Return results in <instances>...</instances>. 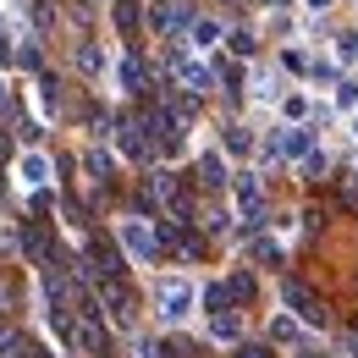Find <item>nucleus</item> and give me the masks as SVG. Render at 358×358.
<instances>
[{"label": "nucleus", "mask_w": 358, "mask_h": 358, "mask_svg": "<svg viewBox=\"0 0 358 358\" xmlns=\"http://www.w3.org/2000/svg\"><path fill=\"white\" fill-rule=\"evenodd\" d=\"M226 50H231V55H248L254 39H248V34H226Z\"/></svg>", "instance_id": "obj_23"}, {"label": "nucleus", "mask_w": 358, "mask_h": 358, "mask_svg": "<svg viewBox=\"0 0 358 358\" xmlns=\"http://www.w3.org/2000/svg\"><path fill=\"white\" fill-rule=\"evenodd\" d=\"M17 177L28 182V187H45V182H50V160L39 155V149H34V155H22V166H17Z\"/></svg>", "instance_id": "obj_8"}, {"label": "nucleus", "mask_w": 358, "mask_h": 358, "mask_svg": "<svg viewBox=\"0 0 358 358\" xmlns=\"http://www.w3.org/2000/svg\"><path fill=\"white\" fill-rule=\"evenodd\" d=\"M226 149H231V155H248V149H254V133H248V127H226Z\"/></svg>", "instance_id": "obj_15"}, {"label": "nucleus", "mask_w": 358, "mask_h": 358, "mask_svg": "<svg viewBox=\"0 0 358 358\" xmlns=\"http://www.w3.org/2000/svg\"><path fill=\"white\" fill-rule=\"evenodd\" d=\"M358 105V78H342L336 83V110H353Z\"/></svg>", "instance_id": "obj_18"}, {"label": "nucleus", "mask_w": 358, "mask_h": 358, "mask_svg": "<svg viewBox=\"0 0 358 358\" xmlns=\"http://www.w3.org/2000/svg\"><path fill=\"white\" fill-rule=\"evenodd\" d=\"M171 72H177V83L187 94H204V89H215V72L199 61V55H187V50H171Z\"/></svg>", "instance_id": "obj_2"}, {"label": "nucleus", "mask_w": 358, "mask_h": 358, "mask_svg": "<svg viewBox=\"0 0 358 358\" xmlns=\"http://www.w3.org/2000/svg\"><path fill=\"white\" fill-rule=\"evenodd\" d=\"M353 138H358V116H353Z\"/></svg>", "instance_id": "obj_29"}, {"label": "nucleus", "mask_w": 358, "mask_h": 358, "mask_svg": "<svg viewBox=\"0 0 358 358\" xmlns=\"http://www.w3.org/2000/svg\"><path fill=\"white\" fill-rule=\"evenodd\" d=\"M281 303L292 314H303V320H320V303H314V292L303 281H281Z\"/></svg>", "instance_id": "obj_6"}, {"label": "nucleus", "mask_w": 358, "mask_h": 358, "mask_svg": "<svg viewBox=\"0 0 358 358\" xmlns=\"http://www.w3.org/2000/svg\"><path fill=\"white\" fill-rule=\"evenodd\" d=\"M348 353H353V358H358V336H353V342H348Z\"/></svg>", "instance_id": "obj_28"}, {"label": "nucleus", "mask_w": 358, "mask_h": 358, "mask_svg": "<svg viewBox=\"0 0 358 358\" xmlns=\"http://www.w3.org/2000/svg\"><path fill=\"white\" fill-rule=\"evenodd\" d=\"M116 28H122V34H133V28H138V6H133V0H116Z\"/></svg>", "instance_id": "obj_19"}, {"label": "nucleus", "mask_w": 358, "mask_h": 358, "mask_svg": "<svg viewBox=\"0 0 358 358\" xmlns=\"http://www.w3.org/2000/svg\"><path fill=\"white\" fill-rule=\"evenodd\" d=\"M275 149H281V160H303L314 149V127H303V122H292L287 133H275Z\"/></svg>", "instance_id": "obj_5"}, {"label": "nucleus", "mask_w": 358, "mask_h": 358, "mask_svg": "<svg viewBox=\"0 0 358 358\" xmlns=\"http://www.w3.org/2000/svg\"><path fill=\"white\" fill-rule=\"evenodd\" d=\"M231 193H237V210H243V221H248V231H254L259 215H265V210H259V177H254V171H243V177L231 182Z\"/></svg>", "instance_id": "obj_4"}, {"label": "nucleus", "mask_w": 358, "mask_h": 358, "mask_svg": "<svg viewBox=\"0 0 358 358\" xmlns=\"http://www.w3.org/2000/svg\"><path fill=\"white\" fill-rule=\"evenodd\" d=\"M281 116H287V122H303V116H309V99H303V94H287V99H281Z\"/></svg>", "instance_id": "obj_17"}, {"label": "nucleus", "mask_w": 358, "mask_h": 358, "mask_svg": "<svg viewBox=\"0 0 358 358\" xmlns=\"http://www.w3.org/2000/svg\"><path fill=\"white\" fill-rule=\"evenodd\" d=\"M237 358H270V348H237Z\"/></svg>", "instance_id": "obj_26"}, {"label": "nucleus", "mask_w": 358, "mask_h": 358, "mask_svg": "<svg viewBox=\"0 0 358 358\" xmlns=\"http://www.w3.org/2000/svg\"><path fill=\"white\" fill-rule=\"evenodd\" d=\"M193 298H199V292H193V281H182V275H166V281L155 287V303H160L155 314H160L166 325H182V320L193 314Z\"/></svg>", "instance_id": "obj_1"}, {"label": "nucleus", "mask_w": 358, "mask_h": 358, "mask_svg": "<svg viewBox=\"0 0 358 358\" xmlns=\"http://www.w3.org/2000/svg\"><path fill=\"white\" fill-rule=\"evenodd\" d=\"M89 171L99 182H110V171H116V166H110V155H105V149H89Z\"/></svg>", "instance_id": "obj_20"}, {"label": "nucleus", "mask_w": 358, "mask_h": 358, "mask_svg": "<svg viewBox=\"0 0 358 358\" xmlns=\"http://www.w3.org/2000/svg\"><path fill=\"white\" fill-rule=\"evenodd\" d=\"M226 298H231V281H215V287H204V303H210V314L226 309Z\"/></svg>", "instance_id": "obj_16"}, {"label": "nucleus", "mask_w": 358, "mask_h": 358, "mask_svg": "<svg viewBox=\"0 0 358 358\" xmlns=\"http://www.w3.org/2000/svg\"><path fill=\"white\" fill-rule=\"evenodd\" d=\"M116 237H122V248H127V254H133V259H155V248H160V243H155V231H149V221H116Z\"/></svg>", "instance_id": "obj_3"}, {"label": "nucleus", "mask_w": 358, "mask_h": 358, "mask_svg": "<svg viewBox=\"0 0 358 358\" xmlns=\"http://www.w3.org/2000/svg\"><path fill=\"white\" fill-rule=\"evenodd\" d=\"M199 182H204V187H221V182H226V160L215 155V149L199 155Z\"/></svg>", "instance_id": "obj_11"}, {"label": "nucleus", "mask_w": 358, "mask_h": 358, "mask_svg": "<svg viewBox=\"0 0 358 358\" xmlns=\"http://www.w3.org/2000/svg\"><path fill=\"white\" fill-rule=\"evenodd\" d=\"M149 17H155V28H160V34H177L182 22H187V6H177V0H160Z\"/></svg>", "instance_id": "obj_7"}, {"label": "nucleus", "mask_w": 358, "mask_h": 358, "mask_svg": "<svg viewBox=\"0 0 358 358\" xmlns=\"http://www.w3.org/2000/svg\"><path fill=\"white\" fill-rule=\"evenodd\" d=\"M303 6H309V11H331L336 0H303Z\"/></svg>", "instance_id": "obj_27"}, {"label": "nucleus", "mask_w": 358, "mask_h": 358, "mask_svg": "<svg viewBox=\"0 0 358 358\" xmlns=\"http://www.w3.org/2000/svg\"><path fill=\"white\" fill-rule=\"evenodd\" d=\"M78 66H83V72H99L105 61H99V50H94V45H78Z\"/></svg>", "instance_id": "obj_21"}, {"label": "nucleus", "mask_w": 358, "mask_h": 358, "mask_svg": "<svg viewBox=\"0 0 358 358\" xmlns=\"http://www.w3.org/2000/svg\"><path fill=\"white\" fill-rule=\"evenodd\" d=\"M210 336H215V342H237V336H243V320H237L231 309L210 314Z\"/></svg>", "instance_id": "obj_9"}, {"label": "nucleus", "mask_w": 358, "mask_h": 358, "mask_svg": "<svg viewBox=\"0 0 358 358\" xmlns=\"http://www.w3.org/2000/svg\"><path fill=\"white\" fill-rule=\"evenodd\" d=\"M22 248H28V259H50V243L39 226H22Z\"/></svg>", "instance_id": "obj_14"}, {"label": "nucleus", "mask_w": 358, "mask_h": 358, "mask_svg": "<svg viewBox=\"0 0 358 358\" xmlns=\"http://www.w3.org/2000/svg\"><path fill=\"white\" fill-rule=\"evenodd\" d=\"M270 342H281V348L292 342V348H298V342H303V325H298L292 314H275V320H270Z\"/></svg>", "instance_id": "obj_10"}, {"label": "nucleus", "mask_w": 358, "mask_h": 358, "mask_svg": "<svg viewBox=\"0 0 358 358\" xmlns=\"http://www.w3.org/2000/svg\"><path fill=\"white\" fill-rule=\"evenodd\" d=\"M254 99H275V78H270V72L254 78Z\"/></svg>", "instance_id": "obj_22"}, {"label": "nucleus", "mask_w": 358, "mask_h": 358, "mask_svg": "<svg viewBox=\"0 0 358 358\" xmlns=\"http://www.w3.org/2000/svg\"><path fill=\"white\" fill-rule=\"evenodd\" d=\"M155 353H160V348H155L149 336H138V342H133V358H155Z\"/></svg>", "instance_id": "obj_25"}, {"label": "nucleus", "mask_w": 358, "mask_h": 358, "mask_svg": "<svg viewBox=\"0 0 358 358\" xmlns=\"http://www.w3.org/2000/svg\"><path fill=\"white\" fill-rule=\"evenodd\" d=\"M325 166H331V160H325V155H320V149H309V155H303V171H309V177H320V171H325Z\"/></svg>", "instance_id": "obj_24"}, {"label": "nucleus", "mask_w": 358, "mask_h": 358, "mask_svg": "<svg viewBox=\"0 0 358 358\" xmlns=\"http://www.w3.org/2000/svg\"><path fill=\"white\" fill-rule=\"evenodd\" d=\"M0 309H6V292H0Z\"/></svg>", "instance_id": "obj_30"}, {"label": "nucleus", "mask_w": 358, "mask_h": 358, "mask_svg": "<svg viewBox=\"0 0 358 358\" xmlns=\"http://www.w3.org/2000/svg\"><path fill=\"white\" fill-rule=\"evenodd\" d=\"M116 83H122V89H143V66H138V55H122V61H116Z\"/></svg>", "instance_id": "obj_13"}, {"label": "nucleus", "mask_w": 358, "mask_h": 358, "mask_svg": "<svg viewBox=\"0 0 358 358\" xmlns=\"http://www.w3.org/2000/svg\"><path fill=\"white\" fill-rule=\"evenodd\" d=\"M187 34H193V50H210L215 39H221V22H210V17H193V22H187Z\"/></svg>", "instance_id": "obj_12"}]
</instances>
